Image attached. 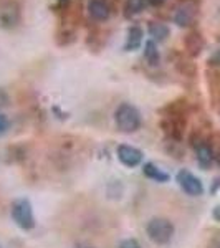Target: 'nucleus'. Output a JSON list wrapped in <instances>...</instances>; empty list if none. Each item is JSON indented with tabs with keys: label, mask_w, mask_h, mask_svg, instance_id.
Returning a JSON list of instances; mask_svg holds the SVG:
<instances>
[{
	"label": "nucleus",
	"mask_w": 220,
	"mask_h": 248,
	"mask_svg": "<svg viewBox=\"0 0 220 248\" xmlns=\"http://www.w3.org/2000/svg\"><path fill=\"white\" fill-rule=\"evenodd\" d=\"M114 121L121 133H136L141 127V113L131 103H123L114 111Z\"/></svg>",
	"instance_id": "obj_1"
},
{
	"label": "nucleus",
	"mask_w": 220,
	"mask_h": 248,
	"mask_svg": "<svg viewBox=\"0 0 220 248\" xmlns=\"http://www.w3.org/2000/svg\"><path fill=\"white\" fill-rule=\"evenodd\" d=\"M146 232H147V237L153 240L154 243H157V245H166V243H169L171 240H173L174 225H173V222H169L167 218L156 217L147 222Z\"/></svg>",
	"instance_id": "obj_2"
},
{
	"label": "nucleus",
	"mask_w": 220,
	"mask_h": 248,
	"mask_svg": "<svg viewBox=\"0 0 220 248\" xmlns=\"http://www.w3.org/2000/svg\"><path fill=\"white\" fill-rule=\"evenodd\" d=\"M12 218L22 230H31L35 227L33 209L29 199H17L12 203Z\"/></svg>",
	"instance_id": "obj_3"
},
{
	"label": "nucleus",
	"mask_w": 220,
	"mask_h": 248,
	"mask_svg": "<svg viewBox=\"0 0 220 248\" xmlns=\"http://www.w3.org/2000/svg\"><path fill=\"white\" fill-rule=\"evenodd\" d=\"M195 17H197V7L192 0H181L179 5L175 7L173 20L177 27H190L192 23L195 22Z\"/></svg>",
	"instance_id": "obj_4"
},
{
	"label": "nucleus",
	"mask_w": 220,
	"mask_h": 248,
	"mask_svg": "<svg viewBox=\"0 0 220 248\" xmlns=\"http://www.w3.org/2000/svg\"><path fill=\"white\" fill-rule=\"evenodd\" d=\"M175 181H177L179 187L186 192L187 195H192V197H199V195L204 194V186L201 182V179L195 177L192 172L182 169L177 172L175 175Z\"/></svg>",
	"instance_id": "obj_5"
},
{
	"label": "nucleus",
	"mask_w": 220,
	"mask_h": 248,
	"mask_svg": "<svg viewBox=\"0 0 220 248\" xmlns=\"http://www.w3.org/2000/svg\"><path fill=\"white\" fill-rule=\"evenodd\" d=\"M20 22V5L15 0H9L0 7V27L14 29Z\"/></svg>",
	"instance_id": "obj_6"
},
{
	"label": "nucleus",
	"mask_w": 220,
	"mask_h": 248,
	"mask_svg": "<svg viewBox=\"0 0 220 248\" xmlns=\"http://www.w3.org/2000/svg\"><path fill=\"white\" fill-rule=\"evenodd\" d=\"M86 10L94 22H106L111 15V5L108 0H88Z\"/></svg>",
	"instance_id": "obj_7"
},
{
	"label": "nucleus",
	"mask_w": 220,
	"mask_h": 248,
	"mask_svg": "<svg viewBox=\"0 0 220 248\" xmlns=\"http://www.w3.org/2000/svg\"><path fill=\"white\" fill-rule=\"evenodd\" d=\"M118 159L125 164L126 167H136L142 162V153L138 147L127 146V144H121L118 146Z\"/></svg>",
	"instance_id": "obj_8"
},
{
	"label": "nucleus",
	"mask_w": 220,
	"mask_h": 248,
	"mask_svg": "<svg viewBox=\"0 0 220 248\" xmlns=\"http://www.w3.org/2000/svg\"><path fill=\"white\" fill-rule=\"evenodd\" d=\"M144 31L139 25H131L126 31V42H125V51H136L142 45Z\"/></svg>",
	"instance_id": "obj_9"
},
{
	"label": "nucleus",
	"mask_w": 220,
	"mask_h": 248,
	"mask_svg": "<svg viewBox=\"0 0 220 248\" xmlns=\"http://www.w3.org/2000/svg\"><path fill=\"white\" fill-rule=\"evenodd\" d=\"M147 33H149L151 40H154L156 43H161L167 40V37L171 35V30L162 22H149L147 23Z\"/></svg>",
	"instance_id": "obj_10"
},
{
	"label": "nucleus",
	"mask_w": 220,
	"mask_h": 248,
	"mask_svg": "<svg viewBox=\"0 0 220 248\" xmlns=\"http://www.w3.org/2000/svg\"><path fill=\"white\" fill-rule=\"evenodd\" d=\"M144 60L149 66H157L161 63V53H159L157 43L154 40H147L144 43Z\"/></svg>",
	"instance_id": "obj_11"
},
{
	"label": "nucleus",
	"mask_w": 220,
	"mask_h": 248,
	"mask_svg": "<svg viewBox=\"0 0 220 248\" xmlns=\"http://www.w3.org/2000/svg\"><path fill=\"white\" fill-rule=\"evenodd\" d=\"M184 45H186V50L189 51V55L195 57V55L201 53V50L204 48V40L201 37V33L190 31V33L186 37V40H184Z\"/></svg>",
	"instance_id": "obj_12"
},
{
	"label": "nucleus",
	"mask_w": 220,
	"mask_h": 248,
	"mask_svg": "<svg viewBox=\"0 0 220 248\" xmlns=\"http://www.w3.org/2000/svg\"><path fill=\"white\" fill-rule=\"evenodd\" d=\"M142 174L146 175L147 179H151V181L154 182H167L169 181V174H166V172H162L159 167H156L153 162H146L142 166Z\"/></svg>",
	"instance_id": "obj_13"
},
{
	"label": "nucleus",
	"mask_w": 220,
	"mask_h": 248,
	"mask_svg": "<svg viewBox=\"0 0 220 248\" xmlns=\"http://www.w3.org/2000/svg\"><path fill=\"white\" fill-rule=\"evenodd\" d=\"M146 2L147 0H126L125 7H123V15H125V18L131 20L133 17H136V15L141 14L144 10V7H146Z\"/></svg>",
	"instance_id": "obj_14"
},
{
	"label": "nucleus",
	"mask_w": 220,
	"mask_h": 248,
	"mask_svg": "<svg viewBox=\"0 0 220 248\" xmlns=\"http://www.w3.org/2000/svg\"><path fill=\"white\" fill-rule=\"evenodd\" d=\"M75 40H77V31L73 29H68V27L58 30L57 35H55V42H57L58 46H68V45H71Z\"/></svg>",
	"instance_id": "obj_15"
},
{
	"label": "nucleus",
	"mask_w": 220,
	"mask_h": 248,
	"mask_svg": "<svg viewBox=\"0 0 220 248\" xmlns=\"http://www.w3.org/2000/svg\"><path fill=\"white\" fill-rule=\"evenodd\" d=\"M197 159L201 162V166L207 167L214 159V154H212V149L207 144H199L197 146Z\"/></svg>",
	"instance_id": "obj_16"
},
{
	"label": "nucleus",
	"mask_w": 220,
	"mask_h": 248,
	"mask_svg": "<svg viewBox=\"0 0 220 248\" xmlns=\"http://www.w3.org/2000/svg\"><path fill=\"white\" fill-rule=\"evenodd\" d=\"M118 248H141V245L138 243V240L127 238V240H125V242H121V245H119Z\"/></svg>",
	"instance_id": "obj_17"
},
{
	"label": "nucleus",
	"mask_w": 220,
	"mask_h": 248,
	"mask_svg": "<svg viewBox=\"0 0 220 248\" xmlns=\"http://www.w3.org/2000/svg\"><path fill=\"white\" fill-rule=\"evenodd\" d=\"M7 129H9V118L5 114L0 113V136L5 134Z\"/></svg>",
	"instance_id": "obj_18"
},
{
	"label": "nucleus",
	"mask_w": 220,
	"mask_h": 248,
	"mask_svg": "<svg viewBox=\"0 0 220 248\" xmlns=\"http://www.w3.org/2000/svg\"><path fill=\"white\" fill-rule=\"evenodd\" d=\"M70 3H71V0H57V5H55L53 9H58V10L66 12L68 7H70ZM58 10H55V12H58Z\"/></svg>",
	"instance_id": "obj_19"
},
{
	"label": "nucleus",
	"mask_w": 220,
	"mask_h": 248,
	"mask_svg": "<svg viewBox=\"0 0 220 248\" xmlns=\"http://www.w3.org/2000/svg\"><path fill=\"white\" fill-rule=\"evenodd\" d=\"M9 105V94L5 93L3 90H0V108Z\"/></svg>",
	"instance_id": "obj_20"
},
{
	"label": "nucleus",
	"mask_w": 220,
	"mask_h": 248,
	"mask_svg": "<svg viewBox=\"0 0 220 248\" xmlns=\"http://www.w3.org/2000/svg\"><path fill=\"white\" fill-rule=\"evenodd\" d=\"M209 65H220V50H217V51H215V53L209 58Z\"/></svg>",
	"instance_id": "obj_21"
},
{
	"label": "nucleus",
	"mask_w": 220,
	"mask_h": 248,
	"mask_svg": "<svg viewBox=\"0 0 220 248\" xmlns=\"http://www.w3.org/2000/svg\"><path fill=\"white\" fill-rule=\"evenodd\" d=\"M166 2H167V0H147V3H149V5H153V7H162Z\"/></svg>",
	"instance_id": "obj_22"
},
{
	"label": "nucleus",
	"mask_w": 220,
	"mask_h": 248,
	"mask_svg": "<svg viewBox=\"0 0 220 248\" xmlns=\"http://www.w3.org/2000/svg\"><path fill=\"white\" fill-rule=\"evenodd\" d=\"M212 215H214V218L217 220V222H220V205L215 207L214 212H212Z\"/></svg>",
	"instance_id": "obj_23"
},
{
	"label": "nucleus",
	"mask_w": 220,
	"mask_h": 248,
	"mask_svg": "<svg viewBox=\"0 0 220 248\" xmlns=\"http://www.w3.org/2000/svg\"><path fill=\"white\" fill-rule=\"evenodd\" d=\"M75 248H94V247L86 245V243H78V245H75Z\"/></svg>",
	"instance_id": "obj_24"
}]
</instances>
